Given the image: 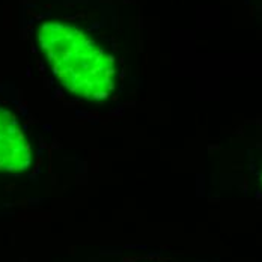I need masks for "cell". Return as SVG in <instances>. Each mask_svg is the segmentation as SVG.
I'll use <instances>...</instances> for the list:
<instances>
[{
    "label": "cell",
    "instance_id": "cell-1",
    "mask_svg": "<svg viewBox=\"0 0 262 262\" xmlns=\"http://www.w3.org/2000/svg\"><path fill=\"white\" fill-rule=\"evenodd\" d=\"M38 41L53 74L70 92L91 101L112 95L115 59L84 30L65 21H46L38 30Z\"/></svg>",
    "mask_w": 262,
    "mask_h": 262
},
{
    "label": "cell",
    "instance_id": "cell-2",
    "mask_svg": "<svg viewBox=\"0 0 262 262\" xmlns=\"http://www.w3.org/2000/svg\"><path fill=\"white\" fill-rule=\"evenodd\" d=\"M32 151L17 118L0 105V172L26 170Z\"/></svg>",
    "mask_w": 262,
    "mask_h": 262
}]
</instances>
